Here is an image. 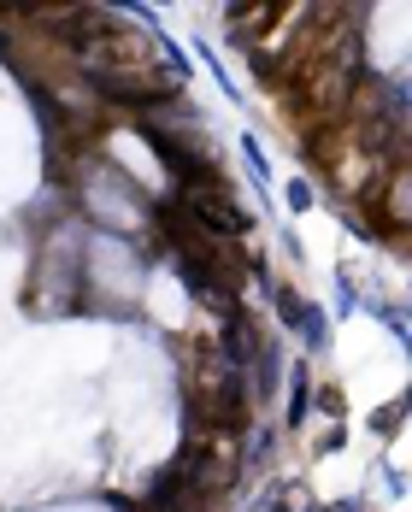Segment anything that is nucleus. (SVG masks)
Wrapping results in <instances>:
<instances>
[{
	"mask_svg": "<svg viewBox=\"0 0 412 512\" xmlns=\"http://www.w3.org/2000/svg\"><path fill=\"white\" fill-rule=\"evenodd\" d=\"M65 42H71L77 77L112 112L165 106V101H177L183 83H189V65L177 59V48H165L154 30H142V24H124L112 6H77Z\"/></svg>",
	"mask_w": 412,
	"mask_h": 512,
	"instance_id": "nucleus-1",
	"label": "nucleus"
},
{
	"mask_svg": "<svg viewBox=\"0 0 412 512\" xmlns=\"http://www.w3.org/2000/svg\"><path fill=\"white\" fill-rule=\"evenodd\" d=\"M289 6H277V0H254V6H230L224 12V24H230V42H242V48H254V36H265L277 18H283Z\"/></svg>",
	"mask_w": 412,
	"mask_h": 512,
	"instance_id": "nucleus-5",
	"label": "nucleus"
},
{
	"mask_svg": "<svg viewBox=\"0 0 412 512\" xmlns=\"http://www.w3.org/2000/svg\"><path fill=\"white\" fill-rule=\"evenodd\" d=\"M177 383H183V430L206 436H248L254 430V401L242 383V365L224 354L218 336H177Z\"/></svg>",
	"mask_w": 412,
	"mask_h": 512,
	"instance_id": "nucleus-2",
	"label": "nucleus"
},
{
	"mask_svg": "<svg viewBox=\"0 0 412 512\" xmlns=\"http://www.w3.org/2000/svg\"><path fill=\"white\" fill-rule=\"evenodd\" d=\"M301 336H307V348H324L330 342V324H324V312L307 307V318H301Z\"/></svg>",
	"mask_w": 412,
	"mask_h": 512,
	"instance_id": "nucleus-6",
	"label": "nucleus"
},
{
	"mask_svg": "<svg viewBox=\"0 0 412 512\" xmlns=\"http://www.w3.org/2000/svg\"><path fill=\"white\" fill-rule=\"evenodd\" d=\"M289 206H295V212H307V206H312V183H289Z\"/></svg>",
	"mask_w": 412,
	"mask_h": 512,
	"instance_id": "nucleus-8",
	"label": "nucleus"
},
{
	"mask_svg": "<svg viewBox=\"0 0 412 512\" xmlns=\"http://www.w3.org/2000/svg\"><path fill=\"white\" fill-rule=\"evenodd\" d=\"M407 142H412V124H407Z\"/></svg>",
	"mask_w": 412,
	"mask_h": 512,
	"instance_id": "nucleus-9",
	"label": "nucleus"
},
{
	"mask_svg": "<svg viewBox=\"0 0 412 512\" xmlns=\"http://www.w3.org/2000/svg\"><path fill=\"white\" fill-rule=\"evenodd\" d=\"M307 407H312V383H307V377H295V401H289V424H301V418H307Z\"/></svg>",
	"mask_w": 412,
	"mask_h": 512,
	"instance_id": "nucleus-7",
	"label": "nucleus"
},
{
	"mask_svg": "<svg viewBox=\"0 0 412 512\" xmlns=\"http://www.w3.org/2000/svg\"><path fill=\"white\" fill-rule=\"evenodd\" d=\"M136 118V130H142V142L159 154V165L177 177V183H195V177H212V171H224L218 165V148H212V136H206L201 112L195 106H183V95L165 106H148V112H130Z\"/></svg>",
	"mask_w": 412,
	"mask_h": 512,
	"instance_id": "nucleus-3",
	"label": "nucleus"
},
{
	"mask_svg": "<svg viewBox=\"0 0 412 512\" xmlns=\"http://www.w3.org/2000/svg\"><path fill=\"white\" fill-rule=\"evenodd\" d=\"M171 206H177L189 224H201L206 236H218V242H242V236L254 230L248 206L236 201V189H230V177H224V171L195 177V183H177V201H171Z\"/></svg>",
	"mask_w": 412,
	"mask_h": 512,
	"instance_id": "nucleus-4",
	"label": "nucleus"
}]
</instances>
